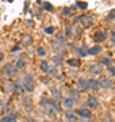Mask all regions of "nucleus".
Returning a JSON list of instances; mask_svg holds the SVG:
<instances>
[{"label":"nucleus","mask_w":115,"mask_h":122,"mask_svg":"<svg viewBox=\"0 0 115 122\" xmlns=\"http://www.w3.org/2000/svg\"><path fill=\"white\" fill-rule=\"evenodd\" d=\"M79 22L83 27H89L95 23V18L91 16V15H81L79 18Z\"/></svg>","instance_id":"nucleus-1"},{"label":"nucleus","mask_w":115,"mask_h":122,"mask_svg":"<svg viewBox=\"0 0 115 122\" xmlns=\"http://www.w3.org/2000/svg\"><path fill=\"white\" fill-rule=\"evenodd\" d=\"M3 73L7 75L8 77H14V76H16V73H18V69H16L11 62H8V64H5V65L3 66Z\"/></svg>","instance_id":"nucleus-2"},{"label":"nucleus","mask_w":115,"mask_h":122,"mask_svg":"<svg viewBox=\"0 0 115 122\" xmlns=\"http://www.w3.org/2000/svg\"><path fill=\"white\" fill-rule=\"evenodd\" d=\"M99 87L102 88V90H110V88H112V81H111V79L102 77L99 80Z\"/></svg>","instance_id":"nucleus-3"},{"label":"nucleus","mask_w":115,"mask_h":122,"mask_svg":"<svg viewBox=\"0 0 115 122\" xmlns=\"http://www.w3.org/2000/svg\"><path fill=\"white\" fill-rule=\"evenodd\" d=\"M76 87H77V88H75V90H77V91H79V90H83V91H89L88 80H87V79H80Z\"/></svg>","instance_id":"nucleus-4"},{"label":"nucleus","mask_w":115,"mask_h":122,"mask_svg":"<svg viewBox=\"0 0 115 122\" xmlns=\"http://www.w3.org/2000/svg\"><path fill=\"white\" fill-rule=\"evenodd\" d=\"M89 72L92 75H102V72H103L102 64H92L89 66Z\"/></svg>","instance_id":"nucleus-5"},{"label":"nucleus","mask_w":115,"mask_h":122,"mask_svg":"<svg viewBox=\"0 0 115 122\" xmlns=\"http://www.w3.org/2000/svg\"><path fill=\"white\" fill-rule=\"evenodd\" d=\"M76 114L80 115L81 118H84V119H89V118L92 117V113L89 110H85V109H77L76 110Z\"/></svg>","instance_id":"nucleus-6"},{"label":"nucleus","mask_w":115,"mask_h":122,"mask_svg":"<svg viewBox=\"0 0 115 122\" xmlns=\"http://www.w3.org/2000/svg\"><path fill=\"white\" fill-rule=\"evenodd\" d=\"M31 44H33V37H31L30 34H23V37H22V46L27 48V46H30Z\"/></svg>","instance_id":"nucleus-7"},{"label":"nucleus","mask_w":115,"mask_h":122,"mask_svg":"<svg viewBox=\"0 0 115 122\" xmlns=\"http://www.w3.org/2000/svg\"><path fill=\"white\" fill-rule=\"evenodd\" d=\"M76 52H77V54L80 57L88 56V48H87V45H81L80 48H76Z\"/></svg>","instance_id":"nucleus-8"},{"label":"nucleus","mask_w":115,"mask_h":122,"mask_svg":"<svg viewBox=\"0 0 115 122\" xmlns=\"http://www.w3.org/2000/svg\"><path fill=\"white\" fill-rule=\"evenodd\" d=\"M49 107L53 110V111H56V113H60V111H61V106L58 105L57 100L50 99V102H49Z\"/></svg>","instance_id":"nucleus-9"},{"label":"nucleus","mask_w":115,"mask_h":122,"mask_svg":"<svg viewBox=\"0 0 115 122\" xmlns=\"http://www.w3.org/2000/svg\"><path fill=\"white\" fill-rule=\"evenodd\" d=\"M50 95H52L53 100H57L58 102V99H61V92H60L58 88H50Z\"/></svg>","instance_id":"nucleus-10"},{"label":"nucleus","mask_w":115,"mask_h":122,"mask_svg":"<svg viewBox=\"0 0 115 122\" xmlns=\"http://www.w3.org/2000/svg\"><path fill=\"white\" fill-rule=\"evenodd\" d=\"M88 106L92 107V109H96L97 106H99V100H97L96 96H89L88 98Z\"/></svg>","instance_id":"nucleus-11"},{"label":"nucleus","mask_w":115,"mask_h":122,"mask_svg":"<svg viewBox=\"0 0 115 122\" xmlns=\"http://www.w3.org/2000/svg\"><path fill=\"white\" fill-rule=\"evenodd\" d=\"M20 83H22V86L23 84H29V83H34V76H33V73H27L26 76L20 80Z\"/></svg>","instance_id":"nucleus-12"},{"label":"nucleus","mask_w":115,"mask_h":122,"mask_svg":"<svg viewBox=\"0 0 115 122\" xmlns=\"http://www.w3.org/2000/svg\"><path fill=\"white\" fill-rule=\"evenodd\" d=\"M4 92H14V84L10 81L8 79H5L4 80Z\"/></svg>","instance_id":"nucleus-13"},{"label":"nucleus","mask_w":115,"mask_h":122,"mask_svg":"<svg viewBox=\"0 0 115 122\" xmlns=\"http://www.w3.org/2000/svg\"><path fill=\"white\" fill-rule=\"evenodd\" d=\"M65 118H67L68 121H71V122H77V118H76V114L73 113V111H71V110H67L65 111Z\"/></svg>","instance_id":"nucleus-14"},{"label":"nucleus","mask_w":115,"mask_h":122,"mask_svg":"<svg viewBox=\"0 0 115 122\" xmlns=\"http://www.w3.org/2000/svg\"><path fill=\"white\" fill-rule=\"evenodd\" d=\"M88 84H89V90H100V87H99V81L97 80H95V79H89L88 80Z\"/></svg>","instance_id":"nucleus-15"},{"label":"nucleus","mask_w":115,"mask_h":122,"mask_svg":"<svg viewBox=\"0 0 115 122\" xmlns=\"http://www.w3.org/2000/svg\"><path fill=\"white\" fill-rule=\"evenodd\" d=\"M107 37H108V33H107V31H100V33H97V34L95 35V39L99 41V42H102V41H104Z\"/></svg>","instance_id":"nucleus-16"},{"label":"nucleus","mask_w":115,"mask_h":122,"mask_svg":"<svg viewBox=\"0 0 115 122\" xmlns=\"http://www.w3.org/2000/svg\"><path fill=\"white\" fill-rule=\"evenodd\" d=\"M100 52H102V46H99V45H96V46H93V48L88 49V54H89V56H95V54H99Z\"/></svg>","instance_id":"nucleus-17"},{"label":"nucleus","mask_w":115,"mask_h":122,"mask_svg":"<svg viewBox=\"0 0 115 122\" xmlns=\"http://www.w3.org/2000/svg\"><path fill=\"white\" fill-rule=\"evenodd\" d=\"M68 64H69L72 68H79V66L81 65V62H80L79 58H69V60H68Z\"/></svg>","instance_id":"nucleus-18"},{"label":"nucleus","mask_w":115,"mask_h":122,"mask_svg":"<svg viewBox=\"0 0 115 122\" xmlns=\"http://www.w3.org/2000/svg\"><path fill=\"white\" fill-rule=\"evenodd\" d=\"M14 92H15L16 95H20V94L23 92V86H22L20 81H18V83L14 84Z\"/></svg>","instance_id":"nucleus-19"},{"label":"nucleus","mask_w":115,"mask_h":122,"mask_svg":"<svg viewBox=\"0 0 115 122\" xmlns=\"http://www.w3.org/2000/svg\"><path fill=\"white\" fill-rule=\"evenodd\" d=\"M48 73L52 76V77H58V71H57V66H49L48 69Z\"/></svg>","instance_id":"nucleus-20"},{"label":"nucleus","mask_w":115,"mask_h":122,"mask_svg":"<svg viewBox=\"0 0 115 122\" xmlns=\"http://www.w3.org/2000/svg\"><path fill=\"white\" fill-rule=\"evenodd\" d=\"M73 34H75V26H73V25H71V26L67 27L65 37H67V38H71V37H73Z\"/></svg>","instance_id":"nucleus-21"},{"label":"nucleus","mask_w":115,"mask_h":122,"mask_svg":"<svg viewBox=\"0 0 115 122\" xmlns=\"http://www.w3.org/2000/svg\"><path fill=\"white\" fill-rule=\"evenodd\" d=\"M75 105V100L71 99V98H65L64 99V107H67V109H72Z\"/></svg>","instance_id":"nucleus-22"},{"label":"nucleus","mask_w":115,"mask_h":122,"mask_svg":"<svg viewBox=\"0 0 115 122\" xmlns=\"http://www.w3.org/2000/svg\"><path fill=\"white\" fill-rule=\"evenodd\" d=\"M57 42L61 46H64V45H67V37L64 34H57Z\"/></svg>","instance_id":"nucleus-23"},{"label":"nucleus","mask_w":115,"mask_h":122,"mask_svg":"<svg viewBox=\"0 0 115 122\" xmlns=\"http://www.w3.org/2000/svg\"><path fill=\"white\" fill-rule=\"evenodd\" d=\"M69 98L73 100H79L80 99V91H77V90H71V96Z\"/></svg>","instance_id":"nucleus-24"},{"label":"nucleus","mask_w":115,"mask_h":122,"mask_svg":"<svg viewBox=\"0 0 115 122\" xmlns=\"http://www.w3.org/2000/svg\"><path fill=\"white\" fill-rule=\"evenodd\" d=\"M52 60H53V64H56L57 66H61L62 65V58L60 56H57V54L52 57Z\"/></svg>","instance_id":"nucleus-25"},{"label":"nucleus","mask_w":115,"mask_h":122,"mask_svg":"<svg viewBox=\"0 0 115 122\" xmlns=\"http://www.w3.org/2000/svg\"><path fill=\"white\" fill-rule=\"evenodd\" d=\"M102 64L103 65H107V68H108V66H112L114 62H112V60H111L110 57H103L102 58Z\"/></svg>","instance_id":"nucleus-26"},{"label":"nucleus","mask_w":115,"mask_h":122,"mask_svg":"<svg viewBox=\"0 0 115 122\" xmlns=\"http://www.w3.org/2000/svg\"><path fill=\"white\" fill-rule=\"evenodd\" d=\"M23 90H26L27 92H33L35 90V86L34 83H29V84H23Z\"/></svg>","instance_id":"nucleus-27"},{"label":"nucleus","mask_w":115,"mask_h":122,"mask_svg":"<svg viewBox=\"0 0 115 122\" xmlns=\"http://www.w3.org/2000/svg\"><path fill=\"white\" fill-rule=\"evenodd\" d=\"M24 66H26V61L23 60V58H20V60L16 61V65H15V68H16L18 71H19V69H23Z\"/></svg>","instance_id":"nucleus-28"},{"label":"nucleus","mask_w":115,"mask_h":122,"mask_svg":"<svg viewBox=\"0 0 115 122\" xmlns=\"http://www.w3.org/2000/svg\"><path fill=\"white\" fill-rule=\"evenodd\" d=\"M41 69H42V72H45V73H48V69H49V64L46 60H42L41 61Z\"/></svg>","instance_id":"nucleus-29"},{"label":"nucleus","mask_w":115,"mask_h":122,"mask_svg":"<svg viewBox=\"0 0 115 122\" xmlns=\"http://www.w3.org/2000/svg\"><path fill=\"white\" fill-rule=\"evenodd\" d=\"M49 102H50V99H46V98H42L39 102L41 107H43V109H48L49 107Z\"/></svg>","instance_id":"nucleus-30"},{"label":"nucleus","mask_w":115,"mask_h":122,"mask_svg":"<svg viewBox=\"0 0 115 122\" xmlns=\"http://www.w3.org/2000/svg\"><path fill=\"white\" fill-rule=\"evenodd\" d=\"M76 5H77V8H81V10H87V7H88V4L84 3V1H77Z\"/></svg>","instance_id":"nucleus-31"},{"label":"nucleus","mask_w":115,"mask_h":122,"mask_svg":"<svg viewBox=\"0 0 115 122\" xmlns=\"http://www.w3.org/2000/svg\"><path fill=\"white\" fill-rule=\"evenodd\" d=\"M42 5H43V8L46 11H52L53 10V5L50 4V3H48V1H42Z\"/></svg>","instance_id":"nucleus-32"},{"label":"nucleus","mask_w":115,"mask_h":122,"mask_svg":"<svg viewBox=\"0 0 115 122\" xmlns=\"http://www.w3.org/2000/svg\"><path fill=\"white\" fill-rule=\"evenodd\" d=\"M37 53H38V56H41V57L46 56V50H45L43 48H38V49H37Z\"/></svg>","instance_id":"nucleus-33"},{"label":"nucleus","mask_w":115,"mask_h":122,"mask_svg":"<svg viewBox=\"0 0 115 122\" xmlns=\"http://www.w3.org/2000/svg\"><path fill=\"white\" fill-rule=\"evenodd\" d=\"M62 14H64L65 16H71V15H72V11H71V8H69V7H65V8L62 10Z\"/></svg>","instance_id":"nucleus-34"},{"label":"nucleus","mask_w":115,"mask_h":122,"mask_svg":"<svg viewBox=\"0 0 115 122\" xmlns=\"http://www.w3.org/2000/svg\"><path fill=\"white\" fill-rule=\"evenodd\" d=\"M54 31H56L54 26H50V27H46V29H45V33H46V34H53Z\"/></svg>","instance_id":"nucleus-35"},{"label":"nucleus","mask_w":115,"mask_h":122,"mask_svg":"<svg viewBox=\"0 0 115 122\" xmlns=\"http://www.w3.org/2000/svg\"><path fill=\"white\" fill-rule=\"evenodd\" d=\"M107 20H110V22L111 20H115V10L114 11H111V14L108 15V18H107Z\"/></svg>","instance_id":"nucleus-36"},{"label":"nucleus","mask_w":115,"mask_h":122,"mask_svg":"<svg viewBox=\"0 0 115 122\" xmlns=\"http://www.w3.org/2000/svg\"><path fill=\"white\" fill-rule=\"evenodd\" d=\"M26 111H29V113L33 111V105L31 103H26Z\"/></svg>","instance_id":"nucleus-37"},{"label":"nucleus","mask_w":115,"mask_h":122,"mask_svg":"<svg viewBox=\"0 0 115 122\" xmlns=\"http://www.w3.org/2000/svg\"><path fill=\"white\" fill-rule=\"evenodd\" d=\"M8 117V122H16V117L15 115H7Z\"/></svg>","instance_id":"nucleus-38"},{"label":"nucleus","mask_w":115,"mask_h":122,"mask_svg":"<svg viewBox=\"0 0 115 122\" xmlns=\"http://www.w3.org/2000/svg\"><path fill=\"white\" fill-rule=\"evenodd\" d=\"M108 72H110L112 76H115V68L114 66H108Z\"/></svg>","instance_id":"nucleus-39"},{"label":"nucleus","mask_w":115,"mask_h":122,"mask_svg":"<svg viewBox=\"0 0 115 122\" xmlns=\"http://www.w3.org/2000/svg\"><path fill=\"white\" fill-rule=\"evenodd\" d=\"M41 81H42V83H45V84H49V83H50V79H46V77H41Z\"/></svg>","instance_id":"nucleus-40"},{"label":"nucleus","mask_w":115,"mask_h":122,"mask_svg":"<svg viewBox=\"0 0 115 122\" xmlns=\"http://www.w3.org/2000/svg\"><path fill=\"white\" fill-rule=\"evenodd\" d=\"M103 122H112V118H111V115H106V118H104V121Z\"/></svg>","instance_id":"nucleus-41"},{"label":"nucleus","mask_w":115,"mask_h":122,"mask_svg":"<svg viewBox=\"0 0 115 122\" xmlns=\"http://www.w3.org/2000/svg\"><path fill=\"white\" fill-rule=\"evenodd\" d=\"M69 8H71V11H77V5H76V4H73V5H71Z\"/></svg>","instance_id":"nucleus-42"},{"label":"nucleus","mask_w":115,"mask_h":122,"mask_svg":"<svg viewBox=\"0 0 115 122\" xmlns=\"http://www.w3.org/2000/svg\"><path fill=\"white\" fill-rule=\"evenodd\" d=\"M19 49H20V46H18V45H16V46H14V48H12V50H14V52H18Z\"/></svg>","instance_id":"nucleus-43"},{"label":"nucleus","mask_w":115,"mask_h":122,"mask_svg":"<svg viewBox=\"0 0 115 122\" xmlns=\"http://www.w3.org/2000/svg\"><path fill=\"white\" fill-rule=\"evenodd\" d=\"M1 122H8V117H7V115L3 117V118H1Z\"/></svg>","instance_id":"nucleus-44"},{"label":"nucleus","mask_w":115,"mask_h":122,"mask_svg":"<svg viewBox=\"0 0 115 122\" xmlns=\"http://www.w3.org/2000/svg\"><path fill=\"white\" fill-rule=\"evenodd\" d=\"M26 23H27V25H29V26H33V23H34V22H33V20H30V19H29V20H26Z\"/></svg>","instance_id":"nucleus-45"},{"label":"nucleus","mask_w":115,"mask_h":122,"mask_svg":"<svg viewBox=\"0 0 115 122\" xmlns=\"http://www.w3.org/2000/svg\"><path fill=\"white\" fill-rule=\"evenodd\" d=\"M111 41L115 44V33H114V34H111Z\"/></svg>","instance_id":"nucleus-46"},{"label":"nucleus","mask_w":115,"mask_h":122,"mask_svg":"<svg viewBox=\"0 0 115 122\" xmlns=\"http://www.w3.org/2000/svg\"><path fill=\"white\" fill-rule=\"evenodd\" d=\"M71 76H79V72H71Z\"/></svg>","instance_id":"nucleus-47"},{"label":"nucleus","mask_w":115,"mask_h":122,"mask_svg":"<svg viewBox=\"0 0 115 122\" xmlns=\"http://www.w3.org/2000/svg\"><path fill=\"white\" fill-rule=\"evenodd\" d=\"M3 58H4V56H3V53L0 52V62H1V61H3Z\"/></svg>","instance_id":"nucleus-48"},{"label":"nucleus","mask_w":115,"mask_h":122,"mask_svg":"<svg viewBox=\"0 0 115 122\" xmlns=\"http://www.w3.org/2000/svg\"><path fill=\"white\" fill-rule=\"evenodd\" d=\"M56 122H62V121H61V119H57V121H56Z\"/></svg>","instance_id":"nucleus-49"},{"label":"nucleus","mask_w":115,"mask_h":122,"mask_svg":"<svg viewBox=\"0 0 115 122\" xmlns=\"http://www.w3.org/2000/svg\"><path fill=\"white\" fill-rule=\"evenodd\" d=\"M43 122H49V121H43Z\"/></svg>","instance_id":"nucleus-50"},{"label":"nucleus","mask_w":115,"mask_h":122,"mask_svg":"<svg viewBox=\"0 0 115 122\" xmlns=\"http://www.w3.org/2000/svg\"><path fill=\"white\" fill-rule=\"evenodd\" d=\"M112 122H115V121H112Z\"/></svg>","instance_id":"nucleus-51"}]
</instances>
